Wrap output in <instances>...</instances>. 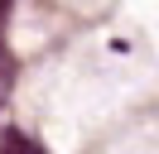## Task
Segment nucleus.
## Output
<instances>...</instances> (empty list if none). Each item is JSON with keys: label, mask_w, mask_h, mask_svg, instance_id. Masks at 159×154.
Wrapping results in <instances>:
<instances>
[{"label": "nucleus", "mask_w": 159, "mask_h": 154, "mask_svg": "<svg viewBox=\"0 0 159 154\" xmlns=\"http://www.w3.org/2000/svg\"><path fill=\"white\" fill-rule=\"evenodd\" d=\"M0 154H43L39 144L29 140V135H20V130H10L5 140H0Z\"/></svg>", "instance_id": "nucleus-1"}]
</instances>
